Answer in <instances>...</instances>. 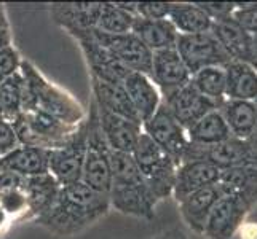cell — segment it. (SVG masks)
<instances>
[{
	"instance_id": "836d02e7",
	"label": "cell",
	"mask_w": 257,
	"mask_h": 239,
	"mask_svg": "<svg viewBox=\"0 0 257 239\" xmlns=\"http://www.w3.org/2000/svg\"><path fill=\"white\" fill-rule=\"evenodd\" d=\"M23 91L24 80L18 72L0 83V110L4 120L13 123L23 112Z\"/></svg>"
},
{
	"instance_id": "83f0119b",
	"label": "cell",
	"mask_w": 257,
	"mask_h": 239,
	"mask_svg": "<svg viewBox=\"0 0 257 239\" xmlns=\"http://www.w3.org/2000/svg\"><path fill=\"white\" fill-rule=\"evenodd\" d=\"M219 112L222 113L232 137L249 140L257 123L255 102L225 99V102L219 107Z\"/></svg>"
},
{
	"instance_id": "d6a6232c",
	"label": "cell",
	"mask_w": 257,
	"mask_h": 239,
	"mask_svg": "<svg viewBox=\"0 0 257 239\" xmlns=\"http://www.w3.org/2000/svg\"><path fill=\"white\" fill-rule=\"evenodd\" d=\"M136 15L125 10L120 2H101L96 29L104 34L121 35L130 34Z\"/></svg>"
},
{
	"instance_id": "e0dca14e",
	"label": "cell",
	"mask_w": 257,
	"mask_h": 239,
	"mask_svg": "<svg viewBox=\"0 0 257 239\" xmlns=\"http://www.w3.org/2000/svg\"><path fill=\"white\" fill-rule=\"evenodd\" d=\"M211 32L214 34L230 61L254 66L252 35L247 34L232 16L212 23Z\"/></svg>"
},
{
	"instance_id": "74e56055",
	"label": "cell",
	"mask_w": 257,
	"mask_h": 239,
	"mask_svg": "<svg viewBox=\"0 0 257 239\" xmlns=\"http://www.w3.org/2000/svg\"><path fill=\"white\" fill-rule=\"evenodd\" d=\"M197 4L205 10V13L211 18L212 23L230 18L236 8V2H197Z\"/></svg>"
},
{
	"instance_id": "277c9868",
	"label": "cell",
	"mask_w": 257,
	"mask_h": 239,
	"mask_svg": "<svg viewBox=\"0 0 257 239\" xmlns=\"http://www.w3.org/2000/svg\"><path fill=\"white\" fill-rule=\"evenodd\" d=\"M110 156L112 150L104 137L99 113H97L96 102L91 97L90 110L86 112V150L82 182L104 194H109L110 190Z\"/></svg>"
},
{
	"instance_id": "7c38bea8",
	"label": "cell",
	"mask_w": 257,
	"mask_h": 239,
	"mask_svg": "<svg viewBox=\"0 0 257 239\" xmlns=\"http://www.w3.org/2000/svg\"><path fill=\"white\" fill-rule=\"evenodd\" d=\"M162 104L173 115V118L187 131L200 118L205 117L211 110L217 109L209 99H206L192 82L184 85L179 90L162 97Z\"/></svg>"
},
{
	"instance_id": "52a82bcc",
	"label": "cell",
	"mask_w": 257,
	"mask_h": 239,
	"mask_svg": "<svg viewBox=\"0 0 257 239\" xmlns=\"http://www.w3.org/2000/svg\"><path fill=\"white\" fill-rule=\"evenodd\" d=\"M182 161H206L219 171L232 167L257 166V153L247 140L230 137L216 145H193L189 142Z\"/></svg>"
},
{
	"instance_id": "9a60e30c",
	"label": "cell",
	"mask_w": 257,
	"mask_h": 239,
	"mask_svg": "<svg viewBox=\"0 0 257 239\" xmlns=\"http://www.w3.org/2000/svg\"><path fill=\"white\" fill-rule=\"evenodd\" d=\"M101 2H55L50 5V16L59 28L77 39L96 29Z\"/></svg>"
},
{
	"instance_id": "4316f807",
	"label": "cell",
	"mask_w": 257,
	"mask_h": 239,
	"mask_svg": "<svg viewBox=\"0 0 257 239\" xmlns=\"http://www.w3.org/2000/svg\"><path fill=\"white\" fill-rule=\"evenodd\" d=\"M225 70V97L235 101L257 99V69L246 63L230 61Z\"/></svg>"
},
{
	"instance_id": "6da1fadb",
	"label": "cell",
	"mask_w": 257,
	"mask_h": 239,
	"mask_svg": "<svg viewBox=\"0 0 257 239\" xmlns=\"http://www.w3.org/2000/svg\"><path fill=\"white\" fill-rule=\"evenodd\" d=\"M110 210L109 196L83 182L61 187L53 206L35 223L56 236H75L99 222Z\"/></svg>"
},
{
	"instance_id": "f1b7e54d",
	"label": "cell",
	"mask_w": 257,
	"mask_h": 239,
	"mask_svg": "<svg viewBox=\"0 0 257 239\" xmlns=\"http://www.w3.org/2000/svg\"><path fill=\"white\" fill-rule=\"evenodd\" d=\"M0 207L12 220H28L26 177L13 172H0Z\"/></svg>"
},
{
	"instance_id": "2e32d148",
	"label": "cell",
	"mask_w": 257,
	"mask_h": 239,
	"mask_svg": "<svg viewBox=\"0 0 257 239\" xmlns=\"http://www.w3.org/2000/svg\"><path fill=\"white\" fill-rule=\"evenodd\" d=\"M150 80L163 97L187 85L192 80V75L176 48H168L154 53Z\"/></svg>"
},
{
	"instance_id": "7bdbcfd3",
	"label": "cell",
	"mask_w": 257,
	"mask_h": 239,
	"mask_svg": "<svg viewBox=\"0 0 257 239\" xmlns=\"http://www.w3.org/2000/svg\"><path fill=\"white\" fill-rule=\"evenodd\" d=\"M254 102H255V107H257V99H255ZM247 142L251 144V147L254 148V152L257 153V123H255V129H254V132H252V136L249 137V140H247Z\"/></svg>"
},
{
	"instance_id": "4fadbf2b",
	"label": "cell",
	"mask_w": 257,
	"mask_h": 239,
	"mask_svg": "<svg viewBox=\"0 0 257 239\" xmlns=\"http://www.w3.org/2000/svg\"><path fill=\"white\" fill-rule=\"evenodd\" d=\"M75 40L82 48L91 77H96L110 83H123V80L126 78V75L131 70H128L109 50H105L93 37V31L83 35H78Z\"/></svg>"
},
{
	"instance_id": "d6986e66",
	"label": "cell",
	"mask_w": 257,
	"mask_h": 239,
	"mask_svg": "<svg viewBox=\"0 0 257 239\" xmlns=\"http://www.w3.org/2000/svg\"><path fill=\"white\" fill-rule=\"evenodd\" d=\"M97 113H99L104 137L107 140L112 152L131 153L139 136L143 134V125L138 121L123 118L120 115L102 110L99 107H97Z\"/></svg>"
},
{
	"instance_id": "ac0fdd59",
	"label": "cell",
	"mask_w": 257,
	"mask_h": 239,
	"mask_svg": "<svg viewBox=\"0 0 257 239\" xmlns=\"http://www.w3.org/2000/svg\"><path fill=\"white\" fill-rule=\"evenodd\" d=\"M220 171L206 161H182L177 166L173 198L181 202L190 194L219 183Z\"/></svg>"
},
{
	"instance_id": "8992f818",
	"label": "cell",
	"mask_w": 257,
	"mask_h": 239,
	"mask_svg": "<svg viewBox=\"0 0 257 239\" xmlns=\"http://www.w3.org/2000/svg\"><path fill=\"white\" fill-rule=\"evenodd\" d=\"M18 142L24 147H35L43 150H56L66 145L80 125H67L51 115H47L40 110L21 112L13 123Z\"/></svg>"
},
{
	"instance_id": "ba28073f",
	"label": "cell",
	"mask_w": 257,
	"mask_h": 239,
	"mask_svg": "<svg viewBox=\"0 0 257 239\" xmlns=\"http://www.w3.org/2000/svg\"><path fill=\"white\" fill-rule=\"evenodd\" d=\"M176 51L179 53L190 75L205 67L220 66L230 63L228 56L211 31L200 34H179L176 42Z\"/></svg>"
},
{
	"instance_id": "7dc6e473",
	"label": "cell",
	"mask_w": 257,
	"mask_h": 239,
	"mask_svg": "<svg viewBox=\"0 0 257 239\" xmlns=\"http://www.w3.org/2000/svg\"><path fill=\"white\" fill-rule=\"evenodd\" d=\"M255 69H257V67H255Z\"/></svg>"
},
{
	"instance_id": "8fae6325",
	"label": "cell",
	"mask_w": 257,
	"mask_h": 239,
	"mask_svg": "<svg viewBox=\"0 0 257 239\" xmlns=\"http://www.w3.org/2000/svg\"><path fill=\"white\" fill-rule=\"evenodd\" d=\"M93 37L99 42L105 50H109L128 70L147 75L150 78L154 53L150 51L135 34L130 32V34H121V35H112V34H104L101 31L94 29Z\"/></svg>"
},
{
	"instance_id": "4dcf8cb0",
	"label": "cell",
	"mask_w": 257,
	"mask_h": 239,
	"mask_svg": "<svg viewBox=\"0 0 257 239\" xmlns=\"http://www.w3.org/2000/svg\"><path fill=\"white\" fill-rule=\"evenodd\" d=\"M230 137L232 134L219 109L211 110L187 129V139L193 145H216Z\"/></svg>"
},
{
	"instance_id": "5bb4252c",
	"label": "cell",
	"mask_w": 257,
	"mask_h": 239,
	"mask_svg": "<svg viewBox=\"0 0 257 239\" xmlns=\"http://www.w3.org/2000/svg\"><path fill=\"white\" fill-rule=\"evenodd\" d=\"M251 209L233 196H220L211 210L203 236L206 239H233Z\"/></svg>"
},
{
	"instance_id": "60d3db41",
	"label": "cell",
	"mask_w": 257,
	"mask_h": 239,
	"mask_svg": "<svg viewBox=\"0 0 257 239\" xmlns=\"http://www.w3.org/2000/svg\"><path fill=\"white\" fill-rule=\"evenodd\" d=\"M149 239H190V237L185 234L181 228H168L165 231L158 233Z\"/></svg>"
},
{
	"instance_id": "484cf974",
	"label": "cell",
	"mask_w": 257,
	"mask_h": 239,
	"mask_svg": "<svg viewBox=\"0 0 257 239\" xmlns=\"http://www.w3.org/2000/svg\"><path fill=\"white\" fill-rule=\"evenodd\" d=\"M131 34L144 43V45L152 51H162L168 48H176V42L179 37V32L176 31L170 20H143V18H135Z\"/></svg>"
},
{
	"instance_id": "5b68a950",
	"label": "cell",
	"mask_w": 257,
	"mask_h": 239,
	"mask_svg": "<svg viewBox=\"0 0 257 239\" xmlns=\"http://www.w3.org/2000/svg\"><path fill=\"white\" fill-rule=\"evenodd\" d=\"M131 156L157 202L173 196L177 164L144 132L139 136Z\"/></svg>"
},
{
	"instance_id": "bcb514c9",
	"label": "cell",
	"mask_w": 257,
	"mask_h": 239,
	"mask_svg": "<svg viewBox=\"0 0 257 239\" xmlns=\"http://www.w3.org/2000/svg\"><path fill=\"white\" fill-rule=\"evenodd\" d=\"M0 120H4V117H2V110H0Z\"/></svg>"
},
{
	"instance_id": "ab89813d",
	"label": "cell",
	"mask_w": 257,
	"mask_h": 239,
	"mask_svg": "<svg viewBox=\"0 0 257 239\" xmlns=\"http://www.w3.org/2000/svg\"><path fill=\"white\" fill-rule=\"evenodd\" d=\"M12 45H13V35H12L8 18H5V20H0V50Z\"/></svg>"
},
{
	"instance_id": "cb8c5ba5",
	"label": "cell",
	"mask_w": 257,
	"mask_h": 239,
	"mask_svg": "<svg viewBox=\"0 0 257 239\" xmlns=\"http://www.w3.org/2000/svg\"><path fill=\"white\" fill-rule=\"evenodd\" d=\"M90 78H91L93 101L96 102L97 107L102 110H107L110 113L120 115L123 118L141 123L123 83L104 82V80H99L91 75ZM141 125H143V123H141Z\"/></svg>"
},
{
	"instance_id": "f6af8a7d",
	"label": "cell",
	"mask_w": 257,
	"mask_h": 239,
	"mask_svg": "<svg viewBox=\"0 0 257 239\" xmlns=\"http://www.w3.org/2000/svg\"><path fill=\"white\" fill-rule=\"evenodd\" d=\"M7 18V13H5V5L0 4V20H5Z\"/></svg>"
},
{
	"instance_id": "d590c367",
	"label": "cell",
	"mask_w": 257,
	"mask_h": 239,
	"mask_svg": "<svg viewBox=\"0 0 257 239\" xmlns=\"http://www.w3.org/2000/svg\"><path fill=\"white\" fill-rule=\"evenodd\" d=\"M21 63L23 58L13 45L0 50V83L20 72Z\"/></svg>"
},
{
	"instance_id": "7402d4cb",
	"label": "cell",
	"mask_w": 257,
	"mask_h": 239,
	"mask_svg": "<svg viewBox=\"0 0 257 239\" xmlns=\"http://www.w3.org/2000/svg\"><path fill=\"white\" fill-rule=\"evenodd\" d=\"M123 86L128 93V97L136 110L141 123L147 121L162 104V94L154 82L147 75L130 72L123 80Z\"/></svg>"
},
{
	"instance_id": "b9f144b4",
	"label": "cell",
	"mask_w": 257,
	"mask_h": 239,
	"mask_svg": "<svg viewBox=\"0 0 257 239\" xmlns=\"http://www.w3.org/2000/svg\"><path fill=\"white\" fill-rule=\"evenodd\" d=\"M12 222H13V220H12L10 217H8L7 214H5L2 207H0V234L4 233V229H5L8 225H10Z\"/></svg>"
},
{
	"instance_id": "d4e9b609",
	"label": "cell",
	"mask_w": 257,
	"mask_h": 239,
	"mask_svg": "<svg viewBox=\"0 0 257 239\" xmlns=\"http://www.w3.org/2000/svg\"><path fill=\"white\" fill-rule=\"evenodd\" d=\"M61 185L50 172L26 179V198H28V220H37L53 206Z\"/></svg>"
},
{
	"instance_id": "44dd1931",
	"label": "cell",
	"mask_w": 257,
	"mask_h": 239,
	"mask_svg": "<svg viewBox=\"0 0 257 239\" xmlns=\"http://www.w3.org/2000/svg\"><path fill=\"white\" fill-rule=\"evenodd\" d=\"M219 190L222 196H233L249 207L257 206V166H241L220 171Z\"/></svg>"
},
{
	"instance_id": "9c48e42d",
	"label": "cell",
	"mask_w": 257,
	"mask_h": 239,
	"mask_svg": "<svg viewBox=\"0 0 257 239\" xmlns=\"http://www.w3.org/2000/svg\"><path fill=\"white\" fill-rule=\"evenodd\" d=\"M85 150H86V118L80 123L75 136L66 145L48 152L50 174L58 180L61 187L82 182Z\"/></svg>"
},
{
	"instance_id": "f35d334b",
	"label": "cell",
	"mask_w": 257,
	"mask_h": 239,
	"mask_svg": "<svg viewBox=\"0 0 257 239\" xmlns=\"http://www.w3.org/2000/svg\"><path fill=\"white\" fill-rule=\"evenodd\" d=\"M16 147H20V142L13 125L7 120H0V158L13 152Z\"/></svg>"
},
{
	"instance_id": "1f68e13d",
	"label": "cell",
	"mask_w": 257,
	"mask_h": 239,
	"mask_svg": "<svg viewBox=\"0 0 257 239\" xmlns=\"http://www.w3.org/2000/svg\"><path fill=\"white\" fill-rule=\"evenodd\" d=\"M190 82L219 109L225 102V70L220 66L205 67L192 75Z\"/></svg>"
},
{
	"instance_id": "e575fe53",
	"label": "cell",
	"mask_w": 257,
	"mask_h": 239,
	"mask_svg": "<svg viewBox=\"0 0 257 239\" xmlns=\"http://www.w3.org/2000/svg\"><path fill=\"white\" fill-rule=\"evenodd\" d=\"M232 18L247 34H257V2H236Z\"/></svg>"
},
{
	"instance_id": "30bf717a",
	"label": "cell",
	"mask_w": 257,
	"mask_h": 239,
	"mask_svg": "<svg viewBox=\"0 0 257 239\" xmlns=\"http://www.w3.org/2000/svg\"><path fill=\"white\" fill-rule=\"evenodd\" d=\"M143 132L149 136L173 161L179 166L189 147L187 131L177 123L163 104L147 121L143 123Z\"/></svg>"
},
{
	"instance_id": "f546056e",
	"label": "cell",
	"mask_w": 257,
	"mask_h": 239,
	"mask_svg": "<svg viewBox=\"0 0 257 239\" xmlns=\"http://www.w3.org/2000/svg\"><path fill=\"white\" fill-rule=\"evenodd\" d=\"M168 20L179 34H200L212 28V20L197 2H171Z\"/></svg>"
},
{
	"instance_id": "ee69618b",
	"label": "cell",
	"mask_w": 257,
	"mask_h": 239,
	"mask_svg": "<svg viewBox=\"0 0 257 239\" xmlns=\"http://www.w3.org/2000/svg\"><path fill=\"white\" fill-rule=\"evenodd\" d=\"M252 48H254V67H257V34L252 35Z\"/></svg>"
},
{
	"instance_id": "3957f363",
	"label": "cell",
	"mask_w": 257,
	"mask_h": 239,
	"mask_svg": "<svg viewBox=\"0 0 257 239\" xmlns=\"http://www.w3.org/2000/svg\"><path fill=\"white\" fill-rule=\"evenodd\" d=\"M20 74L24 80L23 112L40 110L74 126L80 125L86 118L82 104L70 93L45 78L31 61L23 59Z\"/></svg>"
},
{
	"instance_id": "ffe728a7",
	"label": "cell",
	"mask_w": 257,
	"mask_h": 239,
	"mask_svg": "<svg viewBox=\"0 0 257 239\" xmlns=\"http://www.w3.org/2000/svg\"><path fill=\"white\" fill-rule=\"evenodd\" d=\"M220 196H222V193L219 190V185H211V187L203 188L177 202L182 222L187 225L190 231L203 234L211 210L214 209Z\"/></svg>"
},
{
	"instance_id": "7a4b0ae2",
	"label": "cell",
	"mask_w": 257,
	"mask_h": 239,
	"mask_svg": "<svg viewBox=\"0 0 257 239\" xmlns=\"http://www.w3.org/2000/svg\"><path fill=\"white\" fill-rule=\"evenodd\" d=\"M110 207L123 215L154 220L157 199L154 198L144 177L141 175L131 153L112 152L110 156Z\"/></svg>"
},
{
	"instance_id": "603a6c76",
	"label": "cell",
	"mask_w": 257,
	"mask_h": 239,
	"mask_svg": "<svg viewBox=\"0 0 257 239\" xmlns=\"http://www.w3.org/2000/svg\"><path fill=\"white\" fill-rule=\"evenodd\" d=\"M0 172H13L21 177H34L50 172L48 150L35 147H16L13 152L0 158Z\"/></svg>"
},
{
	"instance_id": "8d00e7d4",
	"label": "cell",
	"mask_w": 257,
	"mask_h": 239,
	"mask_svg": "<svg viewBox=\"0 0 257 239\" xmlns=\"http://www.w3.org/2000/svg\"><path fill=\"white\" fill-rule=\"evenodd\" d=\"M171 2H135V15L143 20H168Z\"/></svg>"
}]
</instances>
